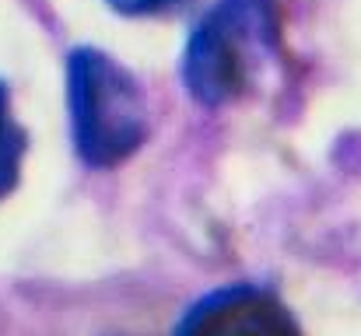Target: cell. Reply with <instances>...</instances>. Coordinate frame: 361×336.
Segmentation results:
<instances>
[{
	"instance_id": "obj_1",
	"label": "cell",
	"mask_w": 361,
	"mask_h": 336,
	"mask_svg": "<svg viewBox=\"0 0 361 336\" xmlns=\"http://www.w3.org/2000/svg\"><path fill=\"white\" fill-rule=\"evenodd\" d=\"M67 112L74 151L95 172L120 168L151 137L140 81L95 46H78L67 56Z\"/></svg>"
},
{
	"instance_id": "obj_2",
	"label": "cell",
	"mask_w": 361,
	"mask_h": 336,
	"mask_svg": "<svg viewBox=\"0 0 361 336\" xmlns=\"http://www.w3.org/2000/svg\"><path fill=\"white\" fill-rule=\"evenodd\" d=\"M274 49V0H214L183 46V88L197 106L225 109L256 88Z\"/></svg>"
},
{
	"instance_id": "obj_3",
	"label": "cell",
	"mask_w": 361,
	"mask_h": 336,
	"mask_svg": "<svg viewBox=\"0 0 361 336\" xmlns=\"http://www.w3.org/2000/svg\"><path fill=\"white\" fill-rule=\"evenodd\" d=\"M172 336H305L281 294L259 284H225L197 298Z\"/></svg>"
},
{
	"instance_id": "obj_4",
	"label": "cell",
	"mask_w": 361,
	"mask_h": 336,
	"mask_svg": "<svg viewBox=\"0 0 361 336\" xmlns=\"http://www.w3.org/2000/svg\"><path fill=\"white\" fill-rule=\"evenodd\" d=\"M25 151H28V133L14 119V112H11V92L0 81V200L18 189Z\"/></svg>"
},
{
	"instance_id": "obj_5",
	"label": "cell",
	"mask_w": 361,
	"mask_h": 336,
	"mask_svg": "<svg viewBox=\"0 0 361 336\" xmlns=\"http://www.w3.org/2000/svg\"><path fill=\"white\" fill-rule=\"evenodd\" d=\"M106 4L123 18H151V14H165L179 7L183 0H106Z\"/></svg>"
}]
</instances>
